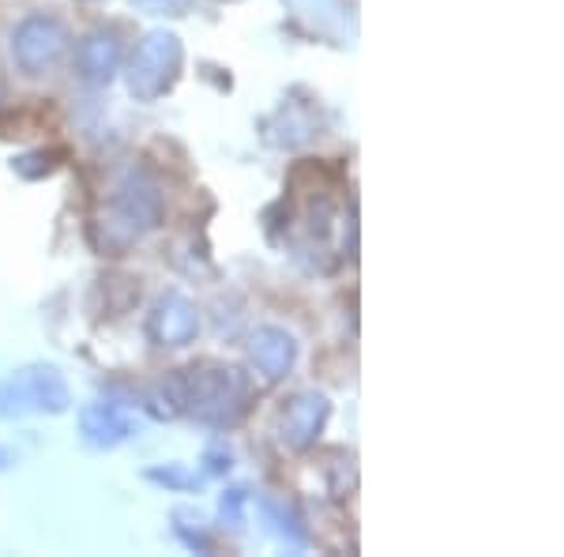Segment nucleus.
<instances>
[{"label":"nucleus","mask_w":564,"mask_h":557,"mask_svg":"<svg viewBox=\"0 0 564 557\" xmlns=\"http://www.w3.org/2000/svg\"><path fill=\"white\" fill-rule=\"evenodd\" d=\"M196 332H199V313L185 294L170 290V294H162L154 301L148 335L159 346H185L196 340Z\"/></svg>","instance_id":"8"},{"label":"nucleus","mask_w":564,"mask_h":557,"mask_svg":"<svg viewBox=\"0 0 564 557\" xmlns=\"http://www.w3.org/2000/svg\"><path fill=\"white\" fill-rule=\"evenodd\" d=\"M79 429H84V441L90 449H117V444H124L135 433V418L121 404L98 399V404L84 407Z\"/></svg>","instance_id":"9"},{"label":"nucleus","mask_w":564,"mask_h":557,"mask_svg":"<svg viewBox=\"0 0 564 557\" xmlns=\"http://www.w3.org/2000/svg\"><path fill=\"white\" fill-rule=\"evenodd\" d=\"M327 415H332V404L321 392H302L286 404L279 418V441L294 452H305L316 444V437L324 433L327 426Z\"/></svg>","instance_id":"6"},{"label":"nucleus","mask_w":564,"mask_h":557,"mask_svg":"<svg viewBox=\"0 0 564 557\" xmlns=\"http://www.w3.org/2000/svg\"><path fill=\"white\" fill-rule=\"evenodd\" d=\"M245 505H249V493H245V490H226L223 493V505H218V513H223V524L245 527Z\"/></svg>","instance_id":"14"},{"label":"nucleus","mask_w":564,"mask_h":557,"mask_svg":"<svg viewBox=\"0 0 564 557\" xmlns=\"http://www.w3.org/2000/svg\"><path fill=\"white\" fill-rule=\"evenodd\" d=\"M4 90H8V84H4V68H0V103H4Z\"/></svg>","instance_id":"18"},{"label":"nucleus","mask_w":564,"mask_h":557,"mask_svg":"<svg viewBox=\"0 0 564 557\" xmlns=\"http://www.w3.org/2000/svg\"><path fill=\"white\" fill-rule=\"evenodd\" d=\"M260 508H263V516L271 519V527H275L290 546H305V527L297 524V516L290 513V508H279L275 501H263Z\"/></svg>","instance_id":"11"},{"label":"nucleus","mask_w":564,"mask_h":557,"mask_svg":"<svg viewBox=\"0 0 564 557\" xmlns=\"http://www.w3.org/2000/svg\"><path fill=\"white\" fill-rule=\"evenodd\" d=\"M68 26L53 15H26L12 31V57L26 76H42L68 53Z\"/></svg>","instance_id":"5"},{"label":"nucleus","mask_w":564,"mask_h":557,"mask_svg":"<svg viewBox=\"0 0 564 557\" xmlns=\"http://www.w3.org/2000/svg\"><path fill=\"white\" fill-rule=\"evenodd\" d=\"M121 61H124V45L113 26H98V31L84 34L76 45V72L90 87H106L121 72Z\"/></svg>","instance_id":"7"},{"label":"nucleus","mask_w":564,"mask_h":557,"mask_svg":"<svg viewBox=\"0 0 564 557\" xmlns=\"http://www.w3.org/2000/svg\"><path fill=\"white\" fill-rule=\"evenodd\" d=\"M53 167H57V154L53 151H31L23 154V159H15V173L20 178H45V173H53Z\"/></svg>","instance_id":"13"},{"label":"nucleus","mask_w":564,"mask_h":557,"mask_svg":"<svg viewBox=\"0 0 564 557\" xmlns=\"http://www.w3.org/2000/svg\"><path fill=\"white\" fill-rule=\"evenodd\" d=\"M249 407V377L234 365L199 362L177 369L154 388V415H188L204 426H234Z\"/></svg>","instance_id":"1"},{"label":"nucleus","mask_w":564,"mask_h":557,"mask_svg":"<svg viewBox=\"0 0 564 557\" xmlns=\"http://www.w3.org/2000/svg\"><path fill=\"white\" fill-rule=\"evenodd\" d=\"M132 4L148 15H185L193 0H132Z\"/></svg>","instance_id":"16"},{"label":"nucleus","mask_w":564,"mask_h":557,"mask_svg":"<svg viewBox=\"0 0 564 557\" xmlns=\"http://www.w3.org/2000/svg\"><path fill=\"white\" fill-rule=\"evenodd\" d=\"M181 61H185V50H181L177 34L151 31L129 57V90L140 98V103H154V98H162L170 87L177 84Z\"/></svg>","instance_id":"3"},{"label":"nucleus","mask_w":564,"mask_h":557,"mask_svg":"<svg viewBox=\"0 0 564 557\" xmlns=\"http://www.w3.org/2000/svg\"><path fill=\"white\" fill-rule=\"evenodd\" d=\"M249 358L268 381H282L297 362V343H294V335L282 332V328H271V324L257 328L249 340Z\"/></svg>","instance_id":"10"},{"label":"nucleus","mask_w":564,"mask_h":557,"mask_svg":"<svg viewBox=\"0 0 564 557\" xmlns=\"http://www.w3.org/2000/svg\"><path fill=\"white\" fill-rule=\"evenodd\" d=\"M174 519H177V535H181V543H185L188 550H199V554L212 550V538H207L204 519L193 516V513H185V508H177Z\"/></svg>","instance_id":"12"},{"label":"nucleus","mask_w":564,"mask_h":557,"mask_svg":"<svg viewBox=\"0 0 564 557\" xmlns=\"http://www.w3.org/2000/svg\"><path fill=\"white\" fill-rule=\"evenodd\" d=\"M148 479L151 482H162V486H170V490H185V486H193V474H188L185 468H177V463H170V468H154L148 471Z\"/></svg>","instance_id":"15"},{"label":"nucleus","mask_w":564,"mask_h":557,"mask_svg":"<svg viewBox=\"0 0 564 557\" xmlns=\"http://www.w3.org/2000/svg\"><path fill=\"white\" fill-rule=\"evenodd\" d=\"M68 407V381L53 362H31L12 369L8 377H0V418L65 415Z\"/></svg>","instance_id":"2"},{"label":"nucleus","mask_w":564,"mask_h":557,"mask_svg":"<svg viewBox=\"0 0 564 557\" xmlns=\"http://www.w3.org/2000/svg\"><path fill=\"white\" fill-rule=\"evenodd\" d=\"M12 463H15V452L0 444V471H8V468H12Z\"/></svg>","instance_id":"17"},{"label":"nucleus","mask_w":564,"mask_h":557,"mask_svg":"<svg viewBox=\"0 0 564 557\" xmlns=\"http://www.w3.org/2000/svg\"><path fill=\"white\" fill-rule=\"evenodd\" d=\"M162 223V193L159 185L148 178L143 170H132L121 178L113 200H109V234L121 231L117 245H129L135 237H143L148 231Z\"/></svg>","instance_id":"4"}]
</instances>
